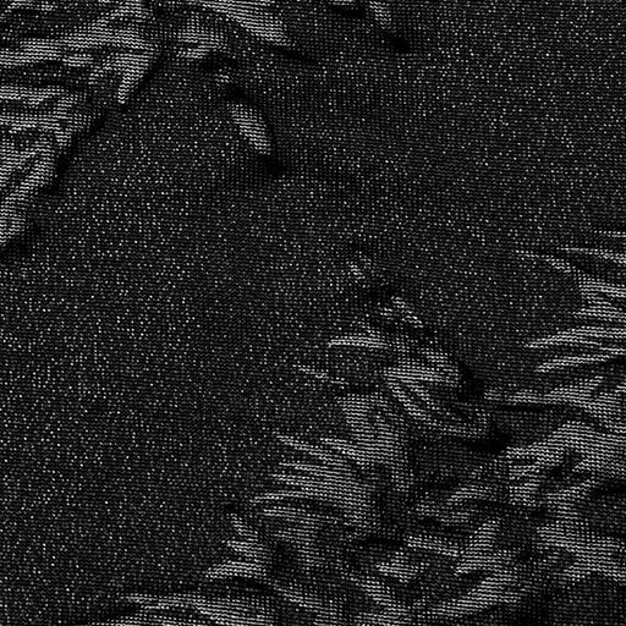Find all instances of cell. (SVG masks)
<instances>
[{
    "label": "cell",
    "instance_id": "6da1fadb",
    "mask_svg": "<svg viewBox=\"0 0 626 626\" xmlns=\"http://www.w3.org/2000/svg\"><path fill=\"white\" fill-rule=\"evenodd\" d=\"M516 554H518L516 549L515 550L502 549V550H496V552L491 550L488 553L473 555L470 558H462L460 563L456 566L455 574H467V573L476 571V570L497 571L503 568L510 566Z\"/></svg>",
    "mask_w": 626,
    "mask_h": 626
},
{
    "label": "cell",
    "instance_id": "7a4b0ae2",
    "mask_svg": "<svg viewBox=\"0 0 626 626\" xmlns=\"http://www.w3.org/2000/svg\"><path fill=\"white\" fill-rule=\"evenodd\" d=\"M498 528H499V521L497 519H493V520L483 523L481 528H477L476 532L472 536L470 544L467 548H465V553L461 557V559L470 558L473 555H480V554L488 553L493 550V542H494Z\"/></svg>",
    "mask_w": 626,
    "mask_h": 626
},
{
    "label": "cell",
    "instance_id": "3957f363",
    "mask_svg": "<svg viewBox=\"0 0 626 626\" xmlns=\"http://www.w3.org/2000/svg\"><path fill=\"white\" fill-rule=\"evenodd\" d=\"M406 544L411 548L428 549L451 558H461L465 553V548H462L459 544L437 537H409L406 539Z\"/></svg>",
    "mask_w": 626,
    "mask_h": 626
},
{
    "label": "cell",
    "instance_id": "277c9868",
    "mask_svg": "<svg viewBox=\"0 0 626 626\" xmlns=\"http://www.w3.org/2000/svg\"><path fill=\"white\" fill-rule=\"evenodd\" d=\"M377 569L382 574L397 577L404 584L409 582L410 580L414 579L419 573V568L414 565H410L408 563L406 555L401 550L397 552L389 563H382V564L378 565Z\"/></svg>",
    "mask_w": 626,
    "mask_h": 626
},
{
    "label": "cell",
    "instance_id": "5b68a950",
    "mask_svg": "<svg viewBox=\"0 0 626 626\" xmlns=\"http://www.w3.org/2000/svg\"><path fill=\"white\" fill-rule=\"evenodd\" d=\"M388 385L390 390H392V393L394 394V397L398 399L401 404L404 405L405 410H406L415 419L421 421V422H424V424H433L435 419L431 417V415L428 414L426 410L421 409V406H419L417 403L411 399L409 394L406 393L404 389H403V387H401V384H400L398 379L389 377Z\"/></svg>",
    "mask_w": 626,
    "mask_h": 626
},
{
    "label": "cell",
    "instance_id": "8992f818",
    "mask_svg": "<svg viewBox=\"0 0 626 626\" xmlns=\"http://www.w3.org/2000/svg\"><path fill=\"white\" fill-rule=\"evenodd\" d=\"M493 493V489L489 487L483 486H466L456 489L451 494L449 499L445 501V505L448 507H458L461 503L470 501V499H486L489 498Z\"/></svg>",
    "mask_w": 626,
    "mask_h": 626
},
{
    "label": "cell",
    "instance_id": "52a82bcc",
    "mask_svg": "<svg viewBox=\"0 0 626 626\" xmlns=\"http://www.w3.org/2000/svg\"><path fill=\"white\" fill-rule=\"evenodd\" d=\"M542 481V476L536 475V476L528 477V481L523 482V485H519L512 488V499L514 502L520 503L523 505H530L533 507L536 505L534 503V493L539 488V483Z\"/></svg>",
    "mask_w": 626,
    "mask_h": 626
},
{
    "label": "cell",
    "instance_id": "ba28073f",
    "mask_svg": "<svg viewBox=\"0 0 626 626\" xmlns=\"http://www.w3.org/2000/svg\"><path fill=\"white\" fill-rule=\"evenodd\" d=\"M613 356H616V355L611 354V355H589V356L565 357V358L554 360V361H550V363H544L541 367L537 368V371H539V372H547V371H550V369H554V368H563L566 367V366H577V365H581V363H600V361H606V360H608V358H611V357Z\"/></svg>",
    "mask_w": 626,
    "mask_h": 626
}]
</instances>
